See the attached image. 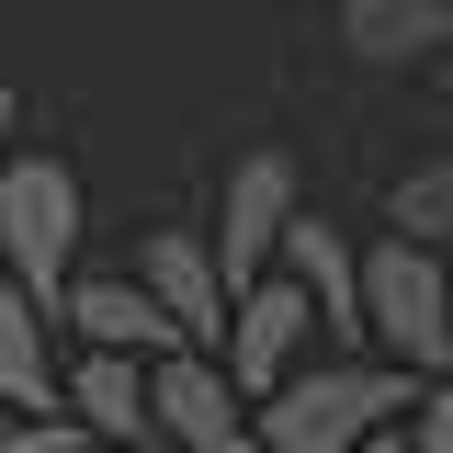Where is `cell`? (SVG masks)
Wrapping results in <instances>:
<instances>
[{"label": "cell", "instance_id": "1", "mask_svg": "<svg viewBox=\"0 0 453 453\" xmlns=\"http://www.w3.org/2000/svg\"><path fill=\"white\" fill-rule=\"evenodd\" d=\"M408 419V374L396 363H306L250 408V453H363Z\"/></svg>", "mask_w": 453, "mask_h": 453}, {"label": "cell", "instance_id": "2", "mask_svg": "<svg viewBox=\"0 0 453 453\" xmlns=\"http://www.w3.org/2000/svg\"><path fill=\"white\" fill-rule=\"evenodd\" d=\"M0 273L23 283L57 318V295L80 273V170L46 159V148H12L0 159Z\"/></svg>", "mask_w": 453, "mask_h": 453}, {"label": "cell", "instance_id": "3", "mask_svg": "<svg viewBox=\"0 0 453 453\" xmlns=\"http://www.w3.org/2000/svg\"><path fill=\"white\" fill-rule=\"evenodd\" d=\"M363 340H386V363L408 386L453 374V273H442V250H408V238L363 250Z\"/></svg>", "mask_w": 453, "mask_h": 453}, {"label": "cell", "instance_id": "4", "mask_svg": "<svg viewBox=\"0 0 453 453\" xmlns=\"http://www.w3.org/2000/svg\"><path fill=\"white\" fill-rule=\"evenodd\" d=\"M306 340H318V306L295 273H261L226 295V340H216V374L238 396H273L283 374H306Z\"/></svg>", "mask_w": 453, "mask_h": 453}, {"label": "cell", "instance_id": "5", "mask_svg": "<svg viewBox=\"0 0 453 453\" xmlns=\"http://www.w3.org/2000/svg\"><path fill=\"white\" fill-rule=\"evenodd\" d=\"M295 216H306V181H295V159H283V148H250V159L226 170V216H216V238H204V261H216L226 295L273 273V250H283V226H295Z\"/></svg>", "mask_w": 453, "mask_h": 453}, {"label": "cell", "instance_id": "6", "mask_svg": "<svg viewBox=\"0 0 453 453\" xmlns=\"http://www.w3.org/2000/svg\"><path fill=\"white\" fill-rule=\"evenodd\" d=\"M148 431L181 453H250V396L216 374V351H159L148 363Z\"/></svg>", "mask_w": 453, "mask_h": 453}, {"label": "cell", "instance_id": "7", "mask_svg": "<svg viewBox=\"0 0 453 453\" xmlns=\"http://www.w3.org/2000/svg\"><path fill=\"white\" fill-rule=\"evenodd\" d=\"M136 283H148V306L181 329V351H216L226 340V283H216V261H204L193 226H159V238L136 250Z\"/></svg>", "mask_w": 453, "mask_h": 453}, {"label": "cell", "instance_id": "8", "mask_svg": "<svg viewBox=\"0 0 453 453\" xmlns=\"http://www.w3.org/2000/svg\"><path fill=\"white\" fill-rule=\"evenodd\" d=\"M57 318L91 340V351H125V363H159V351H181V329L148 306V283H136V273H68Z\"/></svg>", "mask_w": 453, "mask_h": 453}, {"label": "cell", "instance_id": "9", "mask_svg": "<svg viewBox=\"0 0 453 453\" xmlns=\"http://www.w3.org/2000/svg\"><path fill=\"white\" fill-rule=\"evenodd\" d=\"M57 408H80V431L113 453H148V363H125V351H80L68 374H57Z\"/></svg>", "mask_w": 453, "mask_h": 453}, {"label": "cell", "instance_id": "10", "mask_svg": "<svg viewBox=\"0 0 453 453\" xmlns=\"http://www.w3.org/2000/svg\"><path fill=\"white\" fill-rule=\"evenodd\" d=\"M283 273L306 283V306H318V329H340V340H363V250L340 238L329 216H295L283 226V250H273Z\"/></svg>", "mask_w": 453, "mask_h": 453}, {"label": "cell", "instance_id": "11", "mask_svg": "<svg viewBox=\"0 0 453 453\" xmlns=\"http://www.w3.org/2000/svg\"><path fill=\"white\" fill-rule=\"evenodd\" d=\"M340 46L363 57V68L453 57V0H340Z\"/></svg>", "mask_w": 453, "mask_h": 453}, {"label": "cell", "instance_id": "12", "mask_svg": "<svg viewBox=\"0 0 453 453\" xmlns=\"http://www.w3.org/2000/svg\"><path fill=\"white\" fill-rule=\"evenodd\" d=\"M46 329L57 318L0 273V408H12V419H57V351H46Z\"/></svg>", "mask_w": 453, "mask_h": 453}, {"label": "cell", "instance_id": "13", "mask_svg": "<svg viewBox=\"0 0 453 453\" xmlns=\"http://www.w3.org/2000/svg\"><path fill=\"white\" fill-rule=\"evenodd\" d=\"M386 226L408 238V250H442V261H453V148H431V159H408V170H396Z\"/></svg>", "mask_w": 453, "mask_h": 453}, {"label": "cell", "instance_id": "14", "mask_svg": "<svg viewBox=\"0 0 453 453\" xmlns=\"http://www.w3.org/2000/svg\"><path fill=\"white\" fill-rule=\"evenodd\" d=\"M408 442H419V453H453V374L408 396Z\"/></svg>", "mask_w": 453, "mask_h": 453}, {"label": "cell", "instance_id": "15", "mask_svg": "<svg viewBox=\"0 0 453 453\" xmlns=\"http://www.w3.org/2000/svg\"><path fill=\"white\" fill-rule=\"evenodd\" d=\"M80 431L68 419H0V453H68Z\"/></svg>", "mask_w": 453, "mask_h": 453}, {"label": "cell", "instance_id": "16", "mask_svg": "<svg viewBox=\"0 0 453 453\" xmlns=\"http://www.w3.org/2000/svg\"><path fill=\"white\" fill-rule=\"evenodd\" d=\"M0 159H12V68H0Z\"/></svg>", "mask_w": 453, "mask_h": 453}, {"label": "cell", "instance_id": "17", "mask_svg": "<svg viewBox=\"0 0 453 453\" xmlns=\"http://www.w3.org/2000/svg\"><path fill=\"white\" fill-rule=\"evenodd\" d=\"M363 453H408V442H396V431H386V442H363Z\"/></svg>", "mask_w": 453, "mask_h": 453}, {"label": "cell", "instance_id": "18", "mask_svg": "<svg viewBox=\"0 0 453 453\" xmlns=\"http://www.w3.org/2000/svg\"><path fill=\"white\" fill-rule=\"evenodd\" d=\"M68 453H113V442H68Z\"/></svg>", "mask_w": 453, "mask_h": 453}, {"label": "cell", "instance_id": "19", "mask_svg": "<svg viewBox=\"0 0 453 453\" xmlns=\"http://www.w3.org/2000/svg\"><path fill=\"white\" fill-rule=\"evenodd\" d=\"M442 91H453V57H442Z\"/></svg>", "mask_w": 453, "mask_h": 453}, {"label": "cell", "instance_id": "20", "mask_svg": "<svg viewBox=\"0 0 453 453\" xmlns=\"http://www.w3.org/2000/svg\"><path fill=\"white\" fill-rule=\"evenodd\" d=\"M250 12H261V0H250Z\"/></svg>", "mask_w": 453, "mask_h": 453}, {"label": "cell", "instance_id": "21", "mask_svg": "<svg viewBox=\"0 0 453 453\" xmlns=\"http://www.w3.org/2000/svg\"><path fill=\"white\" fill-rule=\"evenodd\" d=\"M442 273H453V261H442Z\"/></svg>", "mask_w": 453, "mask_h": 453}]
</instances>
